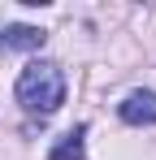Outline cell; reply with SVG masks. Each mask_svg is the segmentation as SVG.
<instances>
[{"label":"cell","instance_id":"3","mask_svg":"<svg viewBox=\"0 0 156 160\" xmlns=\"http://www.w3.org/2000/svg\"><path fill=\"white\" fill-rule=\"evenodd\" d=\"M126 126H156V91H130L117 104Z\"/></svg>","mask_w":156,"mask_h":160},{"label":"cell","instance_id":"1","mask_svg":"<svg viewBox=\"0 0 156 160\" xmlns=\"http://www.w3.org/2000/svg\"><path fill=\"white\" fill-rule=\"evenodd\" d=\"M18 104L30 117H52L56 108L65 104V74L56 61H30L22 74H18Z\"/></svg>","mask_w":156,"mask_h":160},{"label":"cell","instance_id":"4","mask_svg":"<svg viewBox=\"0 0 156 160\" xmlns=\"http://www.w3.org/2000/svg\"><path fill=\"white\" fill-rule=\"evenodd\" d=\"M82 152H87V126H74V130L52 147L48 160H82Z\"/></svg>","mask_w":156,"mask_h":160},{"label":"cell","instance_id":"2","mask_svg":"<svg viewBox=\"0 0 156 160\" xmlns=\"http://www.w3.org/2000/svg\"><path fill=\"white\" fill-rule=\"evenodd\" d=\"M44 43H48V30H44V26L13 22V26L0 30V48H9V52H39Z\"/></svg>","mask_w":156,"mask_h":160}]
</instances>
